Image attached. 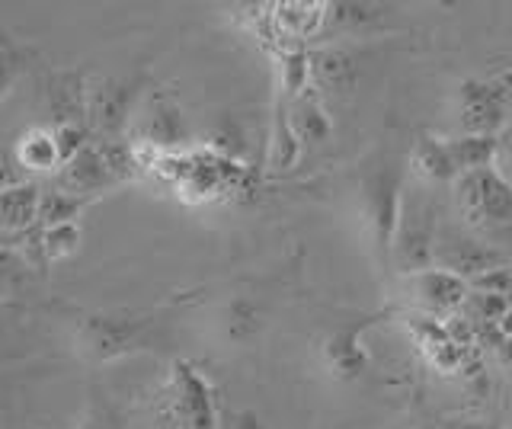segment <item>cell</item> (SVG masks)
Instances as JSON below:
<instances>
[{
  "instance_id": "cell-1",
  "label": "cell",
  "mask_w": 512,
  "mask_h": 429,
  "mask_svg": "<svg viewBox=\"0 0 512 429\" xmlns=\"http://www.w3.org/2000/svg\"><path fill=\"white\" fill-rule=\"evenodd\" d=\"M458 221L484 244L512 247V180L496 167L471 170L452 186Z\"/></svg>"
},
{
  "instance_id": "cell-2",
  "label": "cell",
  "mask_w": 512,
  "mask_h": 429,
  "mask_svg": "<svg viewBox=\"0 0 512 429\" xmlns=\"http://www.w3.org/2000/svg\"><path fill=\"white\" fill-rule=\"evenodd\" d=\"M442 225L439 199L432 193V186L420 180H407L404 205H400V221L394 234L391 266L400 276L423 273V269L436 266V234Z\"/></svg>"
},
{
  "instance_id": "cell-3",
  "label": "cell",
  "mask_w": 512,
  "mask_h": 429,
  "mask_svg": "<svg viewBox=\"0 0 512 429\" xmlns=\"http://www.w3.org/2000/svg\"><path fill=\"white\" fill-rule=\"evenodd\" d=\"M404 189H407L404 167L388 154L378 157V164H372L362 173L359 209H362L365 231L372 237V247L381 263H391L400 205H404Z\"/></svg>"
},
{
  "instance_id": "cell-4",
  "label": "cell",
  "mask_w": 512,
  "mask_h": 429,
  "mask_svg": "<svg viewBox=\"0 0 512 429\" xmlns=\"http://www.w3.org/2000/svg\"><path fill=\"white\" fill-rule=\"evenodd\" d=\"M461 135L500 138L512 129V71L461 87Z\"/></svg>"
},
{
  "instance_id": "cell-5",
  "label": "cell",
  "mask_w": 512,
  "mask_h": 429,
  "mask_svg": "<svg viewBox=\"0 0 512 429\" xmlns=\"http://www.w3.org/2000/svg\"><path fill=\"white\" fill-rule=\"evenodd\" d=\"M436 266L452 273L464 282H474L480 276L493 273V269L509 266V253L484 244L474 237L461 221L442 218L439 234H436Z\"/></svg>"
},
{
  "instance_id": "cell-6",
  "label": "cell",
  "mask_w": 512,
  "mask_h": 429,
  "mask_svg": "<svg viewBox=\"0 0 512 429\" xmlns=\"http://www.w3.org/2000/svg\"><path fill=\"white\" fill-rule=\"evenodd\" d=\"M468 295H471V282L445 273L439 266L400 276V298H404L407 314H426V317H439V321H452V317L461 314Z\"/></svg>"
},
{
  "instance_id": "cell-7",
  "label": "cell",
  "mask_w": 512,
  "mask_h": 429,
  "mask_svg": "<svg viewBox=\"0 0 512 429\" xmlns=\"http://www.w3.org/2000/svg\"><path fill=\"white\" fill-rule=\"evenodd\" d=\"M167 417H170V429H218L212 388H208V381L189 362L173 365V378L167 391Z\"/></svg>"
},
{
  "instance_id": "cell-8",
  "label": "cell",
  "mask_w": 512,
  "mask_h": 429,
  "mask_svg": "<svg viewBox=\"0 0 512 429\" xmlns=\"http://www.w3.org/2000/svg\"><path fill=\"white\" fill-rule=\"evenodd\" d=\"M148 324L132 317H87L77 330V349L93 362H109L141 349Z\"/></svg>"
},
{
  "instance_id": "cell-9",
  "label": "cell",
  "mask_w": 512,
  "mask_h": 429,
  "mask_svg": "<svg viewBox=\"0 0 512 429\" xmlns=\"http://www.w3.org/2000/svg\"><path fill=\"white\" fill-rule=\"evenodd\" d=\"M135 84L128 81H96L87 87V129L96 135H116L132 119Z\"/></svg>"
},
{
  "instance_id": "cell-10",
  "label": "cell",
  "mask_w": 512,
  "mask_h": 429,
  "mask_svg": "<svg viewBox=\"0 0 512 429\" xmlns=\"http://www.w3.org/2000/svg\"><path fill=\"white\" fill-rule=\"evenodd\" d=\"M410 173L426 186H455L461 180V167L452 148V138H420L410 154Z\"/></svg>"
},
{
  "instance_id": "cell-11",
  "label": "cell",
  "mask_w": 512,
  "mask_h": 429,
  "mask_svg": "<svg viewBox=\"0 0 512 429\" xmlns=\"http://www.w3.org/2000/svg\"><path fill=\"white\" fill-rule=\"evenodd\" d=\"M48 113L58 125H87V84L84 77H77L71 71H61L48 77L45 87Z\"/></svg>"
},
{
  "instance_id": "cell-12",
  "label": "cell",
  "mask_w": 512,
  "mask_h": 429,
  "mask_svg": "<svg viewBox=\"0 0 512 429\" xmlns=\"http://www.w3.org/2000/svg\"><path fill=\"white\" fill-rule=\"evenodd\" d=\"M288 116H292V129L301 145H317L330 135V119L320 106L314 87L301 90L298 97H288Z\"/></svg>"
},
{
  "instance_id": "cell-13",
  "label": "cell",
  "mask_w": 512,
  "mask_h": 429,
  "mask_svg": "<svg viewBox=\"0 0 512 429\" xmlns=\"http://www.w3.org/2000/svg\"><path fill=\"white\" fill-rule=\"evenodd\" d=\"M4 209V231H29V225H36V218L42 215V193L36 183H16L4 189L0 199Z\"/></svg>"
},
{
  "instance_id": "cell-14",
  "label": "cell",
  "mask_w": 512,
  "mask_h": 429,
  "mask_svg": "<svg viewBox=\"0 0 512 429\" xmlns=\"http://www.w3.org/2000/svg\"><path fill=\"white\" fill-rule=\"evenodd\" d=\"M16 161H20L26 170H55L61 161V151H58V138L55 129H29L20 138V148H16Z\"/></svg>"
},
{
  "instance_id": "cell-15",
  "label": "cell",
  "mask_w": 512,
  "mask_h": 429,
  "mask_svg": "<svg viewBox=\"0 0 512 429\" xmlns=\"http://www.w3.org/2000/svg\"><path fill=\"white\" fill-rule=\"evenodd\" d=\"M311 74L327 87H349V81L356 77V65H352V58L346 52L327 49L311 58Z\"/></svg>"
},
{
  "instance_id": "cell-16",
  "label": "cell",
  "mask_w": 512,
  "mask_h": 429,
  "mask_svg": "<svg viewBox=\"0 0 512 429\" xmlns=\"http://www.w3.org/2000/svg\"><path fill=\"white\" fill-rule=\"evenodd\" d=\"M42 250L48 260H61V257H71V253L77 250L80 244V228L74 225V221H68V225H52V228H42Z\"/></svg>"
},
{
  "instance_id": "cell-17",
  "label": "cell",
  "mask_w": 512,
  "mask_h": 429,
  "mask_svg": "<svg viewBox=\"0 0 512 429\" xmlns=\"http://www.w3.org/2000/svg\"><path fill=\"white\" fill-rule=\"evenodd\" d=\"M80 429H119V420H116V413H112L106 404L93 401L90 410H87V417H84V423H80Z\"/></svg>"
},
{
  "instance_id": "cell-18",
  "label": "cell",
  "mask_w": 512,
  "mask_h": 429,
  "mask_svg": "<svg viewBox=\"0 0 512 429\" xmlns=\"http://www.w3.org/2000/svg\"><path fill=\"white\" fill-rule=\"evenodd\" d=\"M496 170L503 173L506 180H512V129L500 138V151H496Z\"/></svg>"
},
{
  "instance_id": "cell-19",
  "label": "cell",
  "mask_w": 512,
  "mask_h": 429,
  "mask_svg": "<svg viewBox=\"0 0 512 429\" xmlns=\"http://www.w3.org/2000/svg\"><path fill=\"white\" fill-rule=\"evenodd\" d=\"M234 429H263V426H260V423H256L253 417H237Z\"/></svg>"
},
{
  "instance_id": "cell-20",
  "label": "cell",
  "mask_w": 512,
  "mask_h": 429,
  "mask_svg": "<svg viewBox=\"0 0 512 429\" xmlns=\"http://www.w3.org/2000/svg\"><path fill=\"white\" fill-rule=\"evenodd\" d=\"M509 269H512V253H509Z\"/></svg>"
}]
</instances>
